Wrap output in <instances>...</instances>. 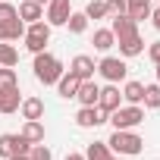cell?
I'll return each mask as SVG.
<instances>
[{
    "mask_svg": "<svg viewBox=\"0 0 160 160\" xmlns=\"http://www.w3.org/2000/svg\"><path fill=\"white\" fill-rule=\"evenodd\" d=\"M32 69H35V78H38L41 85H57V82H60V75L66 72V69H63V63H60L53 53H47V50L35 53Z\"/></svg>",
    "mask_w": 160,
    "mask_h": 160,
    "instance_id": "6da1fadb",
    "label": "cell"
},
{
    "mask_svg": "<svg viewBox=\"0 0 160 160\" xmlns=\"http://www.w3.org/2000/svg\"><path fill=\"white\" fill-rule=\"evenodd\" d=\"M110 151L113 154H119V157H135V154H141V148H144V138L141 135H135L132 129H113V135H110Z\"/></svg>",
    "mask_w": 160,
    "mask_h": 160,
    "instance_id": "7a4b0ae2",
    "label": "cell"
},
{
    "mask_svg": "<svg viewBox=\"0 0 160 160\" xmlns=\"http://www.w3.org/2000/svg\"><path fill=\"white\" fill-rule=\"evenodd\" d=\"M107 122H113V129H135L144 122V107L141 104H126V107H116Z\"/></svg>",
    "mask_w": 160,
    "mask_h": 160,
    "instance_id": "3957f363",
    "label": "cell"
},
{
    "mask_svg": "<svg viewBox=\"0 0 160 160\" xmlns=\"http://www.w3.org/2000/svg\"><path fill=\"white\" fill-rule=\"evenodd\" d=\"M22 41H25V47H28L32 53H41V50H47V44H50V25H47L44 19H38V22L25 25V35H22Z\"/></svg>",
    "mask_w": 160,
    "mask_h": 160,
    "instance_id": "277c9868",
    "label": "cell"
},
{
    "mask_svg": "<svg viewBox=\"0 0 160 160\" xmlns=\"http://www.w3.org/2000/svg\"><path fill=\"white\" fill-rule=\"evenodd\" d=\"M98 72L107 78V82H113V85H116V82H122V78L129 75V63H126L122 57H110V53H107V57L98 63Z\"/></svg>",
    "mask_w": 160,
    "mask_h": 160,
    "instance_id": "5b68a950",
    "label": "cell"
},
{
    "mask_svg": "<svg viewBox=\"0 0 160 160\" xmlns=\"http://www.w3.org/2000/svg\"><path fill=\"white\" fill-rule=\"evenodd\" d=\"M69 13H72V0H50L47 3V25L50 28H57V25H66V19H69Z\"/></svg>",
    "mask_w": 160,
    "mask_h": 160,
    "instance_id": "8992f818",
    "label": "cell"
},
{
    "mask_svg": "<svg viewBox=\"0 0 160 160\" xmlns=\"http://www.w3.org/2000/svg\"><path fill=\"white\" fill-rule=\"evenodd\" d=\"M107 122V113L101 107H82L75 113V126L78 129H94V126H104Z\"/></svg>",
    "mask_w": 160,
    "mask_h": 160,
    "instance_id": "52a82bcc",
    "label": "cell"
},
{
    "mask_svg": "<svg viewBox=\"0 0 160 160\" xmlns=\"http://www.w3.org/2000/svg\"><path fill=\"white\" fill-rule=\"evenodd\" d=\"M98 107H101V110L110 116L116 107H122V91H119V88L110 82L107 88H101V94H98Z\"/></svg>",
    "mask_w": 160,
    "mask_h": 160,
    "instance_id": "ba28073f",
    "label": "cell"
},
{
    "mask_svg": "<svg viewBox=\"0 0 160 160\" xmlns=\"http://www.w3.org/2000/svg\"><path fill=\"white\" fill-rule=\"evenodd\" d=\"M69 72L72 75H78L85 82V78H94V72H98V63H94V57H88V53H78V57H72V63H69Z\"/></svg>",
    "mask_w": 160,
    "mask_h": 160,
    "instance_id": "9c48e42d",
    "label": "cell"
},
{
    "mask_svg": "<svg viewBox=\"0 0 160 160\" xmlns=\"http://www.w3.org/2000/svg\"><path fill=\"white\" fill-rule=\"evenodd\" d=\"M98 94H101V85L94 78H85V82L78 85V91H75V101L82 107H98Z\"/></svg>",
    "mask_w": 160,
    "mask_h": 160,
    "instance_id": "30bf717a",
    "label": "cell"
},
{
    "mask_svg": "<svg viewBox=\"0 0 160 160\" xmlns=\"http://www.w3.org/2000/svg\"><path fill=\"white\" fill-rule=\"evenodd\" d=\"M116 44H119V57H122V60H129V57H138V53L144 50V38H141L138 32H135V35H126V38H119Z\"/></svg>",
    "mask_w": 160,
    "mask_h": 160,
    "instance_id": "8fae6325",
    "label": "cell"
},
{
    "mask_svg": "<svg viewBox=\"0 0 160 160\" xmlns=\"http://www.w3.org/2000/svg\"><path fill=\"white\" fill-rule=\"evenodd\" d=\"M110 32H113V35H116V41H119V38H126V35H135V32H138V22H135L129 13H122V16H113Z\"/></svg>",
    "mask_w": 160,
    "mask_h": 160,
    "instance_id": "7c38bea8",
    "label": "cell"
},
{
    "mask_svg": "<svg viewBox=\"0 0 160 160\" xmlns=\"http://www.w3.org/2000/svg\"><path fill=\"white\" fill-rule=\"evenodd\" d=\"M19 19L25 22V25H32V22H38V19H44V7L41 3H35V0H19Z\"/></svg>",
    "mask_w": 160,
    "mask_h": 160,
    "instance_id": "4fadbf2b",
    "label": "cell"
},
{
    "mask_svg": "<svg viewBox=\"0 0 160 160\" xmlns=\"http://www.w3.org/2000/svg\"><path fill=\"white\" fill-rule=\"evenodd\" d=\"M22 35H25V22L19 16L10 22H0V41H22Z\"/></svg>",
    "mask_w": 160,
    "mask_h": 160,
    "instance_id": "5bb4252c",
    "label": "cell"
},
{
    "mask_svg": "<svg viewBox=\"0 0 160 160\" xmlns=\"http://www.w3.org/2000/svg\"><path fill=\"white\" fill-rule=\"evenodd\" d=\"M19 110H22V119H44V101L41 98H22Z\"/></svg>",
    "mask_w": 160,
    "mask_h": 160,
    "instance_id": "9a60e30c",
    "label": "cell"
},
{
    "mask_svg": "<svg viewBox=\"0 0 160 160\" xmlns=\"http://www.w3.org/2000/svg\"><path fill=\"white\" fill-rule=\"evenodd\" d=\"M78 85H82V78L78 75H72V72H63L60 75V82H57V91H60V98H75V91H78Z\"/></svg>",
    "mask_w": 160,
    "mask_h": 160,
    "instance_id": "2e32d148",
    "label": "cell"
},
{
    "mask_svg": "<svg viewBox=\"0 0 160 160\" xmlns=\"http://www.w3.org/2000/svg\"><path fill=\"white\" fill-rule=\"evenodd\" d=\"M28 144H38V141H44V122L41 119H25V126H22V132H19Z\"/></svg>",
    "mask_w": 160,
    "mask_h": 160,
    "instance_id": "e0dca14e",
    "label": "cell"
},
{
    "mask_svg": "<svg viewBox=\"0 0 160 160\" xmlns=\"http://www.w3.org/2000/svg\"><path fill=\"white\" fill-rule=\"evenodd\" d=\"M19 104H22L19 88H7V91H0V113H16Z\"/></svg>",
    "mask_w": 160,
    "mask_h": 160,
    "instance_id": "ac0fdd59",
    "label": "cell"
},
{
    "mask_svg": "<svg viewBox=\"0 0 160 160\" xmlns=\"http://www.w3.org/2000/svg\"><path fill=\"white\" fill-rule=\"evenodd\" d=\"M85 160H113V151L107 141H91L85 148Z\"/></svg>",
    "mask_w": 160,
    "mask_h": 160,
    "instance_id": "d6986e66",
    "label": "cell"
},
{
    "mask_svg": "<svg viewBox=\"0 0 160 160\" xmlns=\"http://www.w3.org/2000/svg\"><path fill=\"white\" fill-rule=\"evenodd\" d=\"M91 44H94V50L107 53V50L116 44V35H113L110 28H98V32H94V38H91Z\"/></svg>",
    "mask_w": 160,
    "mask_h": 160,
    "instance_id": "ffe728a7",
    "label": "cell"
},
{
    "mask_svg": "<svg viewBox=\"0 0 160 160\" xmlns=\"http://www.w3.org/2000/svg\"><path fill=\"white\" fill-rule=\"evenodd\" d=\"M129 3V16L135 19V22H141V19H151V0H126Z\"/></svg>",
    "mask_w": 160,
    "mask_h": 160,
    "instance_id": "44dd1931",
    "label": "cell"
},
{
    "mask_svg": "<svg viewBox=\"0 0 160 160\" xmlns=\"http://www.w3.org/2000/svg\"><path fill=\"white\" fill-rule=\"evenodd\" d=\"M144 110H160V82L154 85H144V98H141Z\"/></svg>",
    "mask_w": 160,
    "mask_h": 160,
    "instance_id": "7402d4cb",
    "label": "cell"
},
{
    "mask_svg": "<svg viewBox=\"0 0 160 160\" xmlns=\"http://www.w3.org/2000/svg\"><path fill=\"white\" fill-rule=\"evenodd\" d=\"M88 16L85 13H69V19H66V28H69V35H85V28H88Z\"/></svg>",
    "mask_w": 160,
    "mask_h": 160,
    "instance_id": "603a6c76",
    "label": "cell"
},
{
    "mask_svg": "<svg viewBox=\"0 0 160 160\" xmlns=\"http://www.w3.org/2000/svg\"><path fill=\"white\" fill-rule=\"evenodd\" d=\"M141 98H144V85H141V82H126L122 101H126V104H141Z\"/></svg>",
    "mask_w": 160,
    "mask_h": 160,
    "instance_id": "cb8c5ba5",
    "label": "cell"
},
{
    "mask_svg": "<svg viewBox=\"0 0 160 160\" xmlns=\"http://www.w3.org/2000/svg\"><path fill=\"white\" fill-rule=\"evenodd\" d=\"M19 63V50L10 41H0V66H16Z\"/></svg>",
    "mask_w": 160,
    "mask_h": 160,
    "instance_id": "d4e9b609",
    "label": "cell"
},
{
    "mask_svg": "<svg viewBox=\"0 0 160 160\" xmlns=\"http://www.w3.org/2000/svg\"><path fill=\"white\" fill-rule=\"evenodd\" d=\"M7 88H19V75L13 66H0V91H7Z\"/></svg>",
    "mask_w": 160,
    "mask_h": 160,
    "instance_id": "484cf974",
    "label": "cell"
},
{
    "mask_svg": "<svg viewBox=\"0 0 160 160\" xmlns=\"http://www.w3.org/2000/svg\"><path fill=\"white\" fill-rule=\"evenodd\" d=\"M85 16L88 19H107L110 13H107V3H104V0H88V7H85Z\"/></svg>",
    "mask_w": 160,
    "mask_h": 160,
    "instance_id": "4316f807",
    "label": "cell"
},
{
    "mask_svg": "<svg viewBox=\"0 0 160 160\" xmlns=\"http://www.w3.org/2000/svg\"><path fill=\"white\" fill-rule=\"evenodd\" d=\"M16 138H19V135H13V132H3V135H0V157H13V154H16Z\"/></svg>",
    "mask_w": 160,
    "mask_h": 160,
    "instance_id": "83f0119b",
    "label": "cell"
},
{
    "mask_svg": "<svg viewBox=\"0 0 160 160\" xmlns=\"http://www.w3.org/2000/svg\"><path fill=\"white\" fill-rule=\"evenodd\" d=\"M28 160H53V154H50V148L47 144H32V151H28Z\"/></svg>",
    "mask_w": 160,
    "mask_h": 160,
    "instance_id": "f1b7e54d",
    "label": "cell"
},
{
    "mask_svg": "<svg viewBox=\"0 0 160 160\" xmlns=\"http://www.w3.org/2000/svg\"><path fill=\"white\" fill-rule=\"evenodd\" d=\"M19 16V10L13 7V3H7V0H0V22H10V19H16Z\"/></svg>",
    "mask_w": 160,
    "mask_h": 160,
    "instance_id": "f546056e",
    "label": "cell"
},
{
    "mask_svg": "<svg viewBox=\"0 0 160 160\" xmlns=\"http://www.w3.org/2000/svg\"><path fill=\"white\" fill-rule=\"evenodd\" d=\"M104 3H107V13H110V16H122V13L129 10L126 0H104Z\"/></svg>",
    "mask_w": 160,
    "mask_h": 160,
    "instance_id": "4dcf8cb0",
    "label": "cell"
},
{
    "mask_svg": "<svg viewBox=\"0 0 160 160\" xmlns=\"http://www.w3.org/2000/svg\"><path fill=\"white\" fill-rule=\"evenodd\" d=\"M148 57H151L154 63H160V41H154V44H148Z\"/></svg>",
    "mask_w": 160,
    "mask_h": 160,
    "instance_id": "1f68e13d",
    "label": "cell"
},
{
    "mask_svg": "<svg viewBox=\"0 0 160 160\" xmlns=\"http://www.w3.org/2000/svg\"><path fill=\"white\" fill-rule=\"evenodd\" d=\"M151 22H154V28L160 32V7H157V10H151Z\"/></svg>",
    "mask_w": 160,
    "mask_h": 160,
    "instance_id": "d6a6232c",
    "label": "cell"
},
{
    "mask_svg": "<svg viewBox=\"0 0 160 160\" xmlns=\"http://www.w3.org/2000/svg\"><path fill=\"white\" fill-rule=\"evenodd\" d=\"M66 160H85V154H75L72 151V154H66Z\"/></svg>",
    "mask_w": 160,
    "mask_h": 160,
    "instance_id": "836d02e7",
    "label": "cell"
},
{
    "mask_svg": "<svg viewBox=\"0 0 160 160\" xmlns=\"http://www.w3.org/2000/svg\"><path fill=\"white\" fill-rule=\"evenodd\" d=\"M7 160H28V154H13V157H7Z\"/></svg>",
    "mask_w": 160,
    "mask_h": 160,
    "instance_id": "e575fe53",
    "label": "cell"
},
{
    "mask_svg": "<svg viewBox=\"0 0 160 160\" xmlns=\"http://www.w3.org/2000/svg\"><path fill=\"white\" fill-rule=\"evenodd\" d=\"M154 69H157V82H160V63H154Z\"/></svg>",
    "mask_w": 160,
    "mask_h": 160,
    "instance_id": "d590c367",
    "label": "cell"
},
{
    "mask_svg": "<svg viewBox=\"0 0 160 160\" xmlns=\"http://www.w3.org/2000/svg\"><path fill=\"white\" fill-rule=\"evenodd\" d=\"M35 3H41V7H47V3H50V0H35Z\"/></svg>",
    "mask_w": 160,
    "mask_h": 160,
    "instance_id": "8d00e7d4",
    "label": "cell"
},
{
    "mask_svg": "<svg viewBox=\"0 0 160 160\" xmlns=\"http://www.w3.org/2000/svg\"><path fill=\"white\" fill-rule=\"evenodd\" d=\"M113 160H116V157H113Z\"/></svg>",
    "mask_w": 160,
    "mask_h": 160,
    "instance_id": "74e56055",
    "label": "cell"
}]
</instances>
